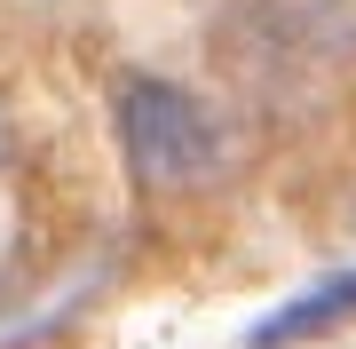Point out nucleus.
I'll use <instances>...</instances> for the list:
<instances>
[{
	"label": "nucleus",
	"instance_id": "obj_1",
	"mask_svg": "<svg viewBox=\"0 0 356 349\" xmlns=\"http://www.w3.org/2000/svg\"><path fill=\"white\" fill-rule=\"evenodd\" d=\"M119 143L143 191H198L222 167V127L175 79H127L119 88Z\"/></svg>",
	"mask_w": 356,
	"mask_h": 349
},
{
	"label": "nucleus",
	"instance_id": "obj_2",
	"mask_svg": "<svg viewBox=\"0 0 356 349\" xmlns=\"http://www.w3.org/2000/svg\"><path fill=\"white\" fill-rule=\"evenodd\" d=\"M348 318H356V270H332V278L309 286V294H293L285 310H269L254 334H245V349H301V341L341 334Z\"/></svg>",
	"mask_w": 356,
	"mask_h": 349
}]
</instances>
